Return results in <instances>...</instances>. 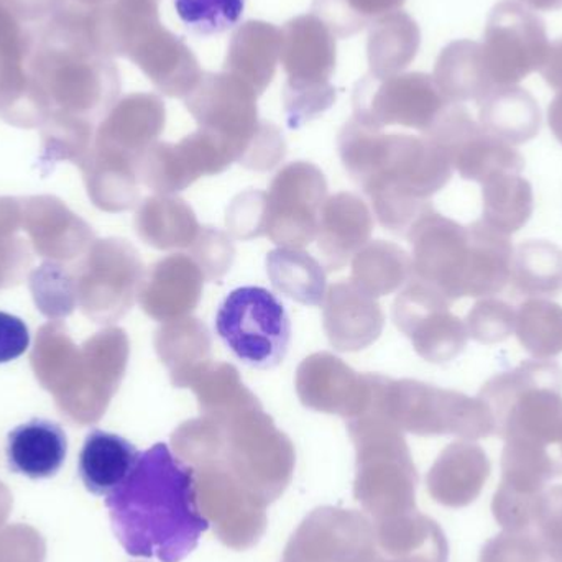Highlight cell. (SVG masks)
I'll return each mask as SVG.
<instances>
[{
    "label": "cell",
    "mask_w": 562,
    "mask_h": 562,
    "mask_svg": "<svg viewBox=\"0 0 562 562\" xmlns=\"http://www.w3.org/2000/svg\"><path fill=\"white\" fill-rule=\"evenodd\" d=\"M165 127V104L155 94H131L119 102L108 132L138 147L151 144Z\"/></svg>",
    "instance_id": "cell-33"
},
{
    "label": "cell",
    "mask_w": 562,
    "mask_h": 562,
    "mask_svg": "<svg viewBox=\"0 0 562 562\" xmlns=\"http://www.w3.org/2000/svg\"><path fill=\"white\" fill-rule=\"evenodd\" d=\"M216 333L240 362L252 369H276L290 347V316L267 288H237L217 310Z\"/></svg>",
    "instance_id": "cell-6"
},
{
    "label": "cell",
    "mask_w": 562,
    "mask_h": 562,
    "mask_svg": "<svg viewBox=\"0 0 562 562\" xmlns=\"http://www.w3.org/2000/svg\"><path fill=\"white\" fill-rule=\"evenodd\" d=\"M281 65L288 79L283 101L288 127L300 128L336 101L329 79L336 69V35L319 16H296L281 29Z\"/></svg>",
    "instance_id": "cell-5"
},
{
    "label": "cell",
    "mask_w": 562,
    "mask_h": 562,
    "mask_svg": "<svg viewBox=\"0 0 562 562\" xmlns=\"http://www.w3.org/2000/svg\"><path fill=\"white\" fill-rule=\"evenodd\" d=\"M512 283L525 296H558L562 291V250L544 240L518 247Z\"/></svg>",
    "instance_id": "cell-30"
},
{
    "label": "cell",
    "mask_w": 562,
    "mask_h": 562,
    "mask_svg": "<svg viewBox=\"0 0 562 562\" xmlns=\"http://www.w3.org/2000/svg\"><path fill=\"white\" fill-rule=\"evenodd\" d=\"M373 217L369 206L352 193L329 198L321 213L317 249L329 272L342 270L369 244Z\"/></svg>",
    "instance_id": "cell-17"
},
{
    "label": "cell",
    "mask_w": 562,
    "mask_h": 562,
    "mask_svg": "<svg viewBox=\"0 0 562 562\" xmlns=\"http://www.w3.org/2000/svg\"><path fill=\"white\" fill-rule=\"evenodd\" d=\"M157 352L170 370L177 389H188L194 375L211 360V336L196 317L170 321L157 333Z\"/></svg>",
    "instance_id": "cell-24"
},
{
    "label": "cell",
    "mask_w": 562,
    "mask_h": 562,
    "mask_svg": "<svg viewBox=\"0 0 562 562\" xmlns=\"http://www.w3.org/2000/svg\"><path fill=\"white\" fill-rule=\"evenodd\" d=\"M405 0H314L313 13L339 38L356 35L373 20L402 9Z\"/></svg>",
    "instance_id": "cell-34"
},
{
    "label": "cell",
    "mask_w": 562,
    "mask_h": 562,
    "mask_svg": "<svg viewBox=\"0 0 562 562\" xmlns=\"http://www.w3.org/2000/svg\"><path fill=\"white\" fill-rule=\"evenodd\" d=\"M406 236L413 247V277L435 284L451 301L464 297L472 262L471 229L431 210Z\"/></svg>",
    "instance_id": "cell-12"
},
{
    "label": "cell",
    "mask_w": 562,
    "mask_h": 562,
    "mask_svg": "<svg viewBox=\"0 0 562 562\" xmlns=\"http://www.w3.org/2000/svg\"><path fill=\"white\" fill-rule=\"evenodd\" d=\"M280 55L281 30L272 23L247 22L234 33L224 71L243 79L260 95L276 76Z\"/></svg>",
    "instance_id": "cell-21"
},
{
    "label": "cell",
    "mask_w": 562,
    "mask_h": 562,
    "mask_svg": "<svg viewBox=\"0 0 562 562\" xmlns=\"http://www.w3.org/2000/svg\"><path fill=\"white\" fill-rule=\"evenodd\" d=\"M257 92L231 72H206L188 98V111L200 128L220 137L236 161L260 170L269 158L280 131L259 119Z\"/></svg>",
    "instance_id": "cell-4"
},
{
    "label": "cell",
    "mask_w": 562,
    "mask_h": 562,
    "mask_svg": "<svg viewBox=\"0 0 562 562\" xmlns=\"http://www.w3.org/2000/svg\"><path fill=\"white\" fill-rule=\"evenodd\" d=\"M145 164V183L160 193L173 194L201 177L223 173L233 161L220 142L200 128L178 144L155 145Z\"/></svg>",
    "instance_id": "cell-13"
},
{
    "label": "cell",
    "mask_w": 562,
    "mask_h": 562,
    "mask_svg": "<svg viewBox=\"0 0 562 562\" xmlns=\"http://www.w3.org/2000/svg\"><path fill=\"white\" fill-rule=\"evenodd\" d=\"M448 105L432 76L369 75L357 85L353 119L379 131L403 125L426 134Z\"/></svg>",
    "instance_id": "cell-7"
},
{
    "label": "cell",
    "mask_w": 562,
    "mask_h": 562,
    "mask_svg": "<svg viewBox=\"0 0 562 562\" xmlns=\"http://www.w3.org/2000/svg\"><path fill=\"white\" fill-rule=\"evenodd\" d=\"M451 303L435 284L412 277L393 304L396 327L428 362H448L468 344V326L449 311Z\"/></svg>",
    "instance_id": "cell-11"
},
{
    "label": "cell",
    "mask_w": 562,
    "mask_h": 562,
    "mask_svg": "<svg viewBox=\"0 0 562 562\" xmlns=\"http://www.w3.org/2000/svg\"><path fill=\"white\" fill-rule=\"evenodd\" d=\"M140 454L122 436L94 429L79 454V477L91 494L108 497L127 481Z\"/></svg>",
    "instance_id": "cell-20"
},
{
    "label": "cell",
    "mask_w": 562,
    "mask_h": 562,
    "mask_svg": "<svg viewBox=\"0 0 562 562\" xmlns=\"http://www.w3.org/2000/svg\"><path fill=\"white\" fill-rule=\"evenodd\" d=\"M12 494H10L9 488L0 482V528L5 525L7 518H9L10 512H12Z\"/></svg>",
    "instance_id": "cell-45"
},
{
    "label": "cell",
    "mask_w": 562,
    "mask_h": 562,
    "mask_svg": "<svg viewBox=\"0 0 562 562\" xmlns=\"http://www.w3.org/2000/svg\"><path fill=\"white\" fill-rule=\"evenodd\" d=\"M528 7L533 10H543V12H554L562 9V0H524Z\"/></svg>",
    "instance_id": "cell-46"
},
{
    "label": "cell",
    "mask_w": 562,
    "mask_h": 562,
    "mask_svg": "<svg viewBox=\"0 0 562 562\" xmlns=\"http://www.w3.org/2000/svg\"><path fill=\"white\" fill-rule=\"evenodd\" d=\"M29 69L40 101L71 111H95L121 89L114 58L101 52L89 29L88 9L66 0L46 22L33 26Z\"/></svg>",
    "instance_id": "cell-3"
},
{
    "label": "cell",
    "mask_w": 562,
    "mask_h": 562,
    "mask_svg": "<svg viewBox=\"0 0 562 562\" xmlns=\"http://www.w3.org/2000/svg\"><path fill=\"white\" fill-rule=\"evenodd\" d=\"M7 5L25 25L35 26L52 19L66 0H5Z\"/></svg>",
    "instance_id": "cell-42"
},
{
    "label": "cell",
    "mask_w": 562,
    "mask_h": 562,
    "mask_svg": "<svg viewBox=\"0 0 562 562\" xmlns=\"http://www.w3.org/2000/svg\"><path fill=\"white\" fill-rule=\"evenodd\" d=\"M515 329L521 346L538 359L562 352V307L550 301L531 300L515 314Z\"/></svg>",
    "instance_id": "cell-32"
},
{
    "label": "cell",
    "mask_w": 562,
    "mask_h": 562,
    "mask_svg": "<svg viewBox=\"0 0 562 562\" xmlns=\"http://www.w3.org/2000/svg\"><path fill=\"white\" fill-rule=\"evenodd\" d=\"M30 347L26 324L13 314L0 311V363L19 359Z\"/></svg>",
    "instance_id": "cell-41"
},
{
    "label": "cell",
    "mask_w": 562,
    "mask_h": 562,
    "mask_svg": "<svg viewBox=\"0 0 562 562\" xmlns=\"http://www.w3.org/2000/svg\"><path fill=\"white\" fill-rule=\"evenodd\" d=\"M190 256L203 270L206 281H217L233 267L236 249L226 233L207 226L201 227L196 240L190 247Z\"/></svg>",
    "instance_id": "cell-37"
},
{
    "label": "cell",
    "mask_w": 562,
    "mask_h": 562,
    "mask_svg": "<svg viewBox=\"0 0 562 562\" xmlns=\"http://www.w3.org/2000/svg\"><path fill=\"white\" fill-rule=\"evenodd\" d=\"M71 2L78 3V5L85 7V9H98V7L108 5V3L114 2V0H71Z\"/></svg>",
    "instance_id": "cell-47"
},
{
    "label": "cell",
    "mask_w": 562,
    "mask_h": 562,
    "mask_svg": "<svg viewBox=\"0 0 562 562\" xmlns=\"http://www.w3.org/2000/svg\"><path fill=\"white\" fill-rule=\"evenodd\" d=\"M419 29L406 13L395 12L375 23L369 40L370 75H396L415 59Z\"/></svg>",
    "instance_id": "cell-28"
},
{
    "label": "cell",
    "mask_w": 562,
    "mask_h": 562,
    "mask_svg": "<svg viewBox=\"0 0 562 562\" xmlns=\"http://www.w3.org/2000/svg\"><path fill=\"white\" fill-rule=\"evenodd\" d=\"M540 71L551 88L562 92V38L551 43Z\"/></svg>",
    "instance_id": "cell-43"
},
{
    "label": "cell",
    "mask_w": 562,
    "mask_h": 562,
    "mask_svg": "<svg viewBox=\"0 0 562 562\" xmlns=\"http://www.w3.org/2000/svg\"><path fill=\"white\" fill-rule=\"evenodd\" d=\"M481 125L507 144H525L540 132V105L518 86H497L479 101Z\"/></svg>",
    "instance_id": "cell-23"
},
{
    "label": "cell",
    "mask_w": 562,
    "mask_h": 562,
    "mask_svg": "<svg viewBox=\"0 0 562 562\" xmlns=\"http://www.w3.org/2000/svg\"><path fill=\"white\" fill-rule=\"evenodd\" d=\"M267 273L273 288L306 306H321L326 297L324 267L301 249L272 250L267 256Z\"/></svg>",
    "instance_id": "cell-25"
},
{
    "label": "cell",
    "mask_w": 562,
    "mask_h": 562,
    "mask_svg": "<svg viewBox=\"0 0 562 562\" xmlns=\"http://www.w3.org/2000/svg\"><path fill=\"white\" fill-rule=\"evenodd\" d=\"M324 330L334 349L359 352L372 346L383 330L385 316L376 297L352 280L333 284L323 303Z\"/></svg>",
    "instance_id": "cell-14"
},
{
    "label": "cell",
    "mask_w": 562,
    "mask_h": 562,
    "mask_svg": "<svg viewBox=\"0 0 562 562\" xmlns=\"http://www.w3.org/2000/svg\"><path fill=\"white\" fill-rule=\"evenodd\" d=\"M435 81L449 104L465 101H481L492 89V81L481 43H451L442 49L436 63Z\"/></svg>",
    "instance_id": "cell-22"
},
{
    "label": "cell",
    "mask_w": 562,
    "mask_h": 562,
    "mask_svg": "<svg viewBox=\"0 0 562 562\" xmlns=\"http://www.w3.org/2000/svg\"><path fill=\"white\" fill-rule=\"evenodd\" d=\"M105 507L119 543L134 558L183 561L210 530L198 505L194 469L164 442L142 452L127 481L105 497Z\"/></svg>",
    "instance_id": "cell-1"
},
{
    "label": "cell",
    "mask_w": 562,
    "mask_h": 562,
    "mask_svg": "<svg viewBox=\"0 0 562 562\" xmlns=\"http://www.w3.org/2000/svg\"><path fill=\"white\" fill-rule=\"evenodd\" d=\"M46 543L29 525L0 528V562H45Z\"/></svg>",
    "instance_id": "cell-40"
},
{
    "label": "cell",
    "mask_w": 562,
    "mask_h": 562,
    "mask_svg": "<svg viewBox=\"0 0 562 562\" xmlns=\"http://www.w3.org/2000/svg\"><path fill=\"white\" fill-rule=\"evenodd\" d=\"M515 327V313L504 301L477 303L468 316V333L482 344L501 342Z\"/></svg>",
    "instance_id": "cell-38"
},
{
    "label": "cell",
    "mask_w": 562,
    "mask_h": 562,
    "mask_svg": "<svg viewBox=\"0 0 562 562\" xmlns=\"http://www.w3.org/2000/svg\"><path fill=\"white\" fill-rule=\"evenodd\" d=\"M296 392L310 408L362 412L369 393V376L353 372L333 353L317 352L297 367Z\"/></svg>",
    "instance_id": "cell-15"
},
{
    "label": "cell",
    "mask_w": 562,
    "mask_h": 562,
    "mask_svg": "<svg viewBox=\"0 0 562 562\" xmlns=\"http://www.w3.org/2000/svg\"><path fill=\"white\" fill-rule=\"evenodd\" d=\"M413 277V260L405 250L385 240L367 244L352 259V280L370 296L393 293Z\"/></svg>",
    "instance_id": "cell-26"
},
{
    "label": "cell",
    "mask_w": 562,
    "mask_h": 562,
    "mask_svg": "<svg viewBox=\"0 0 562 562\" xmlns=\"http://www.w3.org/2000/svg\"><path fill=\"white\" fill-rule=\"evenodd\" d=\"M548 119H550L551 131L562 144V92L551 102Z\"/></svg>",
    "instance_id": "cell-44"
},
{
    "label": "cell",
    "mask_w": 562,
    "mask_h": 562,
    "mask_svg": "<svg viewBox=\"0 0 562 562\" xmlns=\"http://www.w3.org/2000/svg\"><path fill=\"white\" fill-rule=\"evenodd\" d=\"M339 154L380 224L402 236L432 210L429 198L452 177L448 157L429 138L385 135L356 119L340 132Z\"/></svg>",
    "instance_id": "cell-2"
},
{
    "label": "cell",
    "mask_w": 562,
    "mask_h": 562,
    "mask_svg": "<svg viewBox=\"0 0 562 562\" xmlns=\"http://www.w3.org/2000/svg\"><path fill=\"white\" fill-rule=\"evenodd\" d=\"M188 389L196 393L201 408L206 412H231L234 415L260 406L240 380L239 370L226 362L211 360L194 375Z\"/></svg>",
    "instance_id": "cell-31"
},
{
    "label": "cell",
    "mask_w": 562,
    "mask_h": 562,
    "mask_svg": "<svg viewBox=\"0 0 562 562\" xmlns=\"http://www.w3.org/2000/svg\"><path fill=\"white\" fill-rule=\"evenodd\" d=\"M425 137L441 148L464 180L485 183L498 175H520L525 168L521 155L472 121L461 104H449Z\"/></svg>",
    "instance_id": "cell-10"
},
{
    "label": "cell",
    "mask_w": 562,
    "mask_h": 562,
    "mask_svg": "<svg viewBox=\"0 0 562 562\" xmlns=\"http://www.w3.org/2000/svg\"><path fill=\"white\" fill-rule=\"evenodd\" d=\"M484 223L502 234L520 231L533 213V193L530 183L520 175H498L485 181Z\"/></svg>",
    "instance_id": "cell-29"
},
{
    "label": "cell",
    "mask_w": 562,
    "mask_h": 562,
    "mask_svg": "<svg viewBox=\"0 0 562 562\" xmlns=\"http://www.w3.org/2000/svg\"><path fill=\"white\" fill-rule=\"evenodd\" d=\"M68 454V439L61 426L35 418L16 426L7 438L10 469L30 479H49L58 474Z\"/></svg>",
    "instance_id": "cell-19"
},
{
    "label": "cell",
    "mask_w": 562,
    "mask_h": 562,
    "mask_svg": "<svg viewBox=\"0 0 562 562\" xmlns=\"http://www.w3.org/2000/svg\"><path fill=\"white\" fill-rule=\"evenodd\" d=\"M183 25L198 36L229 32L243 19L246 0H173Z\"/></svg>",
    "instance_id": "cell-36"
},
{
    "label": "cell",
    "mask_w": 562,
    "mask_h": 562,
    "mask_svg": "<svg viewBox=\"0 0 562 562\" xmlns=\"http://www.w3.org/2000/svg\"><path fill=\"white\" fill-rule=\"evenodd\" d=\"M204 281L203 270L190 256L175 254L167 257L154 267L148 280L145 311L165 323L183 319L200 304Z\"/></svg>",
    "instance_id": "cell-18"
},
{
    "label": "cell",
    "mask_w": 562,
    "mask_h": 562,
    "mask_svg": "<svg viewBox=\"0 0 562 562\" xmlns=\"http://www.w3.org/2000/svg\"><path fill=\"white\" fill-rule=\"evenodd\" d=\"M327 201L323 171L307 161L281 168L267 193L266 236L284 249H303L317 236Z\"/></svg>",
    "instance_id": "cell-9"
},
{
    "label": "cell",
    "mask_w": 562,
    "mask_h": 562,
    "mask_svg": "<svg viewBox=\"0 0 562 562\" xmlns=\"http://www.w3.org/2000/svg\"><path fill=\"white\" fill-rule=\"evenodd\" d=\"M142 216L145 240L160 250L190 249L201 231L190 204L171 194L148 200Z\"/></svg>",
    "instance_id": "cell-27"
},
{
    "label": "cell",
    "mask_w": 562,
    "mask_h": 562,
    "mask_svg": "<svg viewBox=\"0 0 562 562\" xmlns=\"http://www.w3.org/2000/svg\"><path fill=\"white\" fill-rule=\"evenodd\" d=\"M32 43L33 29L32 36L25 43L0 48V111L2 112L13 111L20 104L43 108L29 69Z\"/></svg>",
    "instance_id": "cell-35"
},
{
    "label": "cell",
    "mask_w": 562,
    "mask_h": 562,
    "mask_svg": "<svg viewBox=\"0 0 562 562\" xmlns=\"http://www.w3.org/2000/svg\"><path fill=\"white\" fill-rule=\"evenodd\" d=\"M485 63L495 86H517L547 58V25L524 0H502L485 29Z\"/></svg>",
    "instance_id": "cell-8"
},
{
    "label": "cell",
    "mask_w": 562,
    "mask_h": 562,
    "mask_svg": "<svg viewBox=\"0 0 562 562\" xmlns=\"http://www.w3.org/2000/svg\"><path fill=\"white\" fill-rule=\"evenodd\" d=\"M266 221L267 193L263 191H246L227 207V229L236 239L266 236Z\"/></svg>",
    "instance_id": "cell-39"
},
{
    "label": "cell",
    "mask_w": 562,
    "mask_h": 562,
    "mask_svg": "<svg viewBox=\"0 0 562 562\" xmlns=\"http://www.w3.org/2000/svg\"><path fill=\"white\" fill-rule=\"evenodd\" d=\"M127 59L170 98H188L204 75L187 43L161 23L137 43Z\"/></svg>",
    "instance_id": "cell-16"
}]
</instances>
